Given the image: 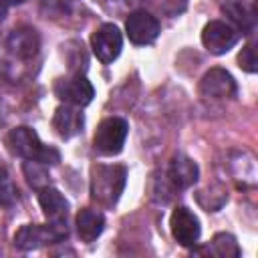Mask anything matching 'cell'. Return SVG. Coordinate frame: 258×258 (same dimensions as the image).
<instances>
[{
    "mask_svg": "<svg viewBox=\"0 0 258 258\" xmlns=\"http://www.w3.org/2000/svg\"><path fill=\"white\" fill-rule=\"evenodd\" d=\"M238 62H240V69H244L246 73H256L258 60H256V50L252 44H246L242 48V52L238 54Z\"/></svg>",
    "mask_w": 258,
    "mask_h": 258,
    "instance_id": "20",
    "label": "cell"
},
{
    "mask_svg": "<svg viewBox=\"0 0 258 258\" xmlns=\"http://www.w3.org/2000/svg\"><path fill=\"white\" fill-rule=\"evenodd\" d=\"M24 175H26V181L34 187V189H42L48 185V171H46V165L36 161V159H26L24 165Z\"/></svg>",
    "mask_w": 258,
    "mask_h": 258,
    "instance_id": "18",
    "label": "cell"
},
{
    "mask_svg": "<svg viewBox=\"0 0 258 258\" xmlns=\"http://www.w3.org/2000/svg\"><path fill=\"white\" fill-rule=\"evenodd\" d=\"M38 204L42 208V214L50 224H67V214H69V202L67 198L54 189V187H42L38 189Z\"/></svg>",
    "mask_w": 258,
    "mask_h": 258,
    "instance_id": "13",
    "label": "cell"
},
{
    "mask_svg": "<svg viewBox=\"0 0 258 258\" xmlns=\"http://www.w3.org/2000/svg\"><path fill=\"white\" fill-rule=\"evenodd\" d=\"M54 93L60 101H64L67 105H73V107H87L95 97V89L85 75L60 79L54 85Z\"/></svg>",
    "mask_w": 258,
    "mask_h": 258,
    "instance_id": "7",
    "label": "cell"
},
{
    "mask_svg": "<svg viewBox=\"0 0 258 258\" xmlns=\"http://www.w3.org/2000/svg\"><path fill=\"white\" fill-rule=\"evenodd\" d=\"M208 250L214 254V256H220V258H238L240 256V246L236 242V238L228 232H220L212 238Z\"/></svg>",
    "mask_w": 258,
    "mask_h": 258,
    "instance_id": "17",
    "label": "cell"
},
{
    "mask_svg": "<svg viewBox=\"0 0 258 258\" xmlns=\"http://www.w3.org/2000/svg\"><path fill=\"white\" fill-rule=\"evenodd\" d=\"M6 12H8V4L4 0H0V22L6 18Z\"/></svg>",
    "mask_w": 258,
    "mask_h": 258,
    "instance_id": "21",
    "label": "cell"
},
{
    "mask_svg": "<svg viewBox=\"0 0 258 258\" xmlns=\"http://www.w3.org/2000/svg\"><path fill=\"white\" fill-rule=\"evenodd\" d=\"M52 127L62 139H71V137H75L83 131L85 117L77 107L64 103V105L56 107V111L52 115Z\"/></svg>",
    "mask_w": 258,
    "mask_h": 258,
    "instance_id": "12",
    "label": "cell"
},
{
    "mask_svg": "<svg viewBox=\"0 0 258 258\" xmlns=\"http://www.w3.org/2000/svg\"><path fill=\"white\" fill-rule=\"evenodd\" d=\"M127 133H129V125L125 119H121V117L103 119L95 131L93 147L101 155H117V153H121V149L125 145Z\"/></svg>",
    "mask_w": 258,
    "mask_h": 258,
    "instance_id": "4",
    "label": "cell"
},
{
    "mask_svg": "<svg viewBox=\"0 0 258 258\" xmlns=\"http://www.w3.org/2000/svg\"><path fill=\"white\" fill-rule=\"evenodd\" d=\"M238 38H240V32L224 20H210L202 30V44L212 54L228 52L230 48H234Z\"/></svg>",
    "mask_w": 258,
    "mask_h": 258,
    "instance_id": "5",
    "label": "cell"
},
{
    "mask_svg": "<svg viewBox=\"0 0 258 258\" xmlns=\"http://www.w3.org/2000/svg\"><path fill=\"white\" fill-rule=\"evenodd\" d=\"M121 46H123L121 30H119L115 24H111V22L101 24V26L91 34V48H93L95 56H97L101 62H105V64L113 62V60L119 56Z\"/></svg>",
    "mask_w": 258,
    "mask_h": 258,
    "instance_id": "6",
    "label": "cell"
},
{
    "mask_svg": "<svg viewBox=\"0 0 258 258\" xmlns=\"http://www.w3.org/2000/svg\"><path fill=\"white\" fill-rule=\"evenodd\" d=\"M236 91V81L226 69H210L200 81V95L208 99H232Z\"/></svg>",
    "mask_w": 258,
    "mask_h": 258,
    "instance_id": "9",
    "label": "cell"
},
{
    "mask_svg": "<svg viewBox=\"0 0 258 258\" xmlns=\"http://www.w3.org/2000/svg\"><path fill=\"white\" fill-rule=\"evenodd\" d=\"M67 234V224H24L14 234V246L18 250H36L46 244L64 240Z\"/></svg>",
    "mask_w": 258,
    "mask_h": 258,
    "instance_id": "3",
    "label": "cell"
},
{
    "mask_svg": "<svg viewBox=\"0 0 258 258\" xmlns=\"http://www.w3.org/2000/svg\"><path fill=\"white\" fill-rule=\"evenodd\" d=\"M125 30L133 44H151L159 34V22L147 10H135L125 22Z\"/></svg>",
    "mask_w": 258,
    "mask_h": 258,
    "instance_id": "10",
    "label": "cell"
},
{
    "mask_svg": "<svg viewBox=\"0 0 258 258\" xmlns=\"http://www.w3.org/2000/svg\"><path fill=\"white\" fill-rule=\"evenodd\" d=\"M6 147L12 155L22 159H36L44 165H54L60 161V153L54 147L44 145L38 139V133L30 127H14L6 135Z\"/></svg>",
    "mask_w": 258,
    "mask_h": 258,
    "instance_id": "1",
    "label": "cell"
},
{
    "mask_svg": "<svg viewBox=\"0 0 258 258\" xmlns=\"http://www.w3.org/2000/svg\"><path fill=\"white\" fill-rule=\"evenodd\" d=\"M6 48L18 58H32L40 48V38H38L34 28L20 26V28H14L8 34Z\"/></svg>",
    "mask_w": 258,
    "mask_h": 258,
    "instance_id": "11",
    "label": "cell"
},
{
    "mask_svg": "<svg viewBox=\"0 0 258 258\" xmlns=\"http://www.w3.org/2000/svg\"><path fill=\"white\" fill-rule=\"evenodd\" d=\"M222 12H224V14L238 26V30H242L244 34L254 28L256 14H254V6H252L250 0H224V2H222Z\"/></svg>",
    "mask_w": 258,
    "mask_h": 258,
    "instance_id": "15",
    "label": "cell"
},
{
    "mask_svg": "<svg viewBox=\"0 0 258 258\" xmlns=\"http://www.w3.org/2000/svg\"><path fill=\"white\" fill-rule=\"evenodd\" d=\"M127 181V169L123 165H103L91 167V198L103 206H113L123 194Z\"/></svg>",
    "mask_w": 258,
    "mask_h": 258,
    "instance_id": "2",
    "label": "cell"
},
{
    "mask_svg": "<svg viewBox=\"0 0 258 258\" xmlns=\"http://www.w3.org/2000/svg\"><path fill=\"white\" fill-rule=\"evenodd\" d=\"M4 2H6L8 6H16V4H22L24 0H4Z\"/></svg>",
    "mask_w": 258,
    "mask_h": 258,
    "instance_id": "22",
    "label": "cell"
},
{
    "mask_svg": "<svg viewBox=\"0 0 258 258\" xmlns=\"http://www.w3.org/2000/svg\"><path fill=\"white\" fill-rule=\"evenodd\" d=\"M105 228V216L97 210L83 208L77 214V234L83 242H95Z\"/></svg>",
    "mask_w": 258,
    "mask_h": 258,
    "instance_id": "16",
    "label": "cell"
},
{
    "mask_svg": "<svg viewBox=\"0 0 258 258\" xmlns=\"http://www.w3.org/2000/svg\"><path fill=\"white\" fill-rule=\"evenodd\" d=\"M169 228H171V236L175 238V242L185 246V248L196 246L198 240H200V232H202L200 220L194 216V212H189L183 206H177L171 212Z\"/></svg>",
    "mask_w": 258,
    "mask_h": 258,
    "instance_id": "8",
    "label": "cell"
},
{
    "mask_svg": "<svg viewBox=\"0 0 258 258\" xmlns=\"http://www.w3.org/2000/svg\"><path fill=\"white\" fill-rule=\"evenodd\" d=\"M18 200V189L12 183L10 175L6 169H0V204L2 206H12Z\"/></svg>",
    "mask_w": 258,
    "mask_h": 258,
    "instance_id": "19",
    "label": "cell"
},
{
    "mask_svg": "<svg viewBox=\"0 0 258 258\" xmlns=\"http://www.w3.org/2000/svg\"><path fill=\"white\" fill-rule=\"evenodd\" d=\"M200 177V169L196 165V161H191L187 155L183 153H177L171 163H169V169H167V181L177 187V189H183V187H189L198 181Z\"/></svg>",
    "mask_w": 258,
    "mask_h": 258,
    "instance_id": "14",
    "label": "cell"
}]
</instances>
